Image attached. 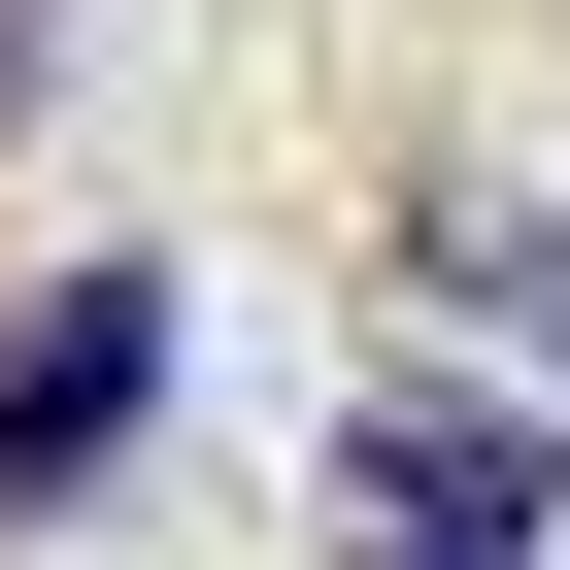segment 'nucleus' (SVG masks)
Returning <instances> with one entry per match:
<instances>
[{
	"mask_svg": "<svg viewBox=\"0 0 570 570\" xmlns=\"http://www.w3.org/2000/svg\"><path fill=\"white\" fill-rule=\"evenodd\" d=\"M336 570H537V436L503 403H336Z\"/></svg>",
	"mask_w": 570,
	"mask_h": 570,
	"instance_id": "obj_2",
	"label": "nucleus"
},
{
	"mask_svg": "<svg viewBox=\"0 0 570 570\" xmlns=\"http://www.w3.org/2000/svg\"><path fill=\"white\" fill-rule=\"evenodd\" d=\"M0 101H35V68H0Z\"/></svg>",
	"mask_w": 570,
	"mask_h": 570,
	"instance_id": "obj_3",
	"label": "nucleus"
},
{
	"mask_svg": "<svg viewBox=\"0 0 570 570\" xmlns=\"http://www.w3.org/2000/svg\"><path fill=\"white\" fill-rule=\"evenodd\" d=\"M168 436V268H68V303H0V503H101Z\"/></svg>",
	"mask_w": 570,
	"mask_h": 570,
	"instance_id": "obj_1",
	"label": "nucleus"
}]
</instances>
